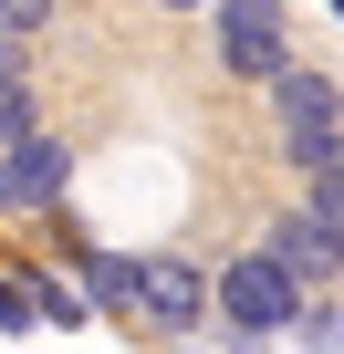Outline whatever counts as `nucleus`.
Listing matches in <instances>:
<instances>
[{"label": "nucleus", "mask_w": 344, "mask_h": 354, "mask_svg": "<svg viewBox=\"0 0 344 354\" xmlns=\"http://www.w3.org/2000/svg\"><path fill=\"white\" fill-rule=\"evenodd\" d=\"M32 136V73H0V146Z\"/></svg>", "instance_id": "0eeeda50"}, {"label": "nucleus", "mask_w": 344, "mask_h": 354, "mask_svg": "<svg viewBox=\"0 0 344 354\" xmlns=\"http://www.w3.org/2000/svg\"><path fill=\"white\" fill-rule=\"evenodd\" d=\"M209 11H219V63H230V73L271 84V73L292 63V42H282V11H271V0H209Z\"/></svg>", "instance_id": "f03ea898"}, {"label": "nucleus", "mask_w": 344, "mask_h": 354, "mask_svg": "<svg viewBox=\"0 0 344 354\" xmlns=\"http://www.w3.org/2000/svg\"><path fill=\"white\" fill-rule=\"evenodd\" d=\"M261 261H271V271L302 292V281H323V271H334V240H323V230H302V219H282V230L261 240Z\"/></svg>", "instance_id": "39448f33"}, {"label": "nucleus", "mask_w": 344, "mask_h": 354, "mask_svg": "<svg viewBox=\"0 0 344 354\" xmlns=\"http://www.w3.org/2000/svg\"><path fill=\"white\" fill-rule=\"evenodd\" d=\"M0 156H11V167H0V188H11L21 209H42V198H63V177H73V156H63V136H21V146H0Z\"/></svg>", "instance_id": "20e7f679"}, {"label": "nucleus", "mask_w": 344, "mask_h": 354, "mask_svg": "<svg viewBox=\"0 0 344 354\" xmlns=\"http://www.w3.org/2000/svg\"><path fill=\"white\" fill-rule=\"evenodd\" d=\"M167 11H209V0H167Z\"/></svg>", "instance_id": "6e6552de"}, {"label": "nucleus", "mask_w": 344, "mask_h": 354, "mask_svg": "<svg viewBox=\"0 0 344 354\" xmlns=\"http://www.w3.org/2000/svg\"><path fill=\"white\" fill-rule=\"evenodd\" d=\"M282 146H292V167H302V177H334V156H344L334 115H313V125H282Z\"/></svg>", "instance_id": "423d86ee"}, {"label": "nucleus", "mask_w": 344, "mask_h": 354, "mask_svg": "<svg viewBox=\"0 0 344 354\" xmlns=\"http://www.w3.org/2000/svg\"><path fill=\"white\" fill-rule=\"evenodd\" d=\"M209 302H219V323H230V333H251V344H261V333H292V313H302V292H292L261 250H251V261H230Z\"/></svg>", "instance_id": "f257e3e1"}, {"label": "nucleus", "mask_w": 344, "mask_h": 354, "mask_svg": "<svg viewBox=\"0 0 344 354\" xmlns=\"http://www.w3.org/2000/svg\"><path fill=\"white\" fill-rule=\"evenodd\" d=\"M125 302L156 313V323H209V271H199V261H136Z\"/></svg>", "instance_id": "7ed1b4c3"}]
</instances>
